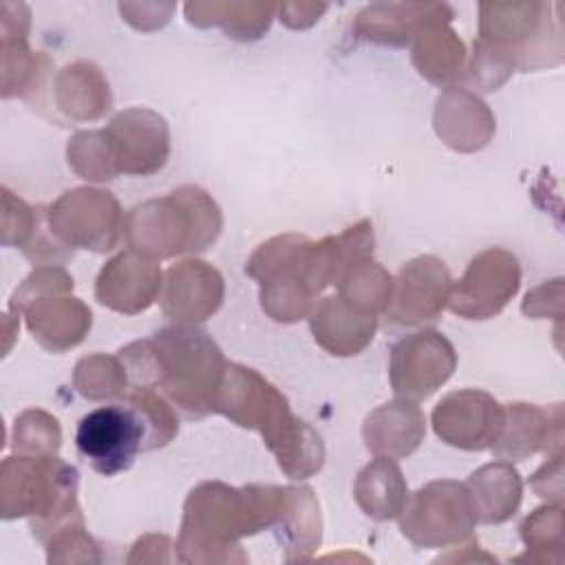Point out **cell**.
<instances>
[{
	"label": "cell",
	"mask_w": 565,
	"mask_h": 565,
	"mask_svg": "<svg viewBox=\"0 0 565 565\" xmlns=\"http://www.w3.org/2000/svg\"><path fill=\"white\" fill-rule=\"evenodd\" d=\"M130 386L159 391L183 417L214 413L227 360L214 338L194 324H172L117 351Z\"/></svg>",
	"instance_id": "1"
},
{
	"label": "cell",
	"mask_w": 565,
	"mask_h": 565,
	"mask_svg": "<svg viewBox=\"0 0 565 565\" xmlns=\"http://www.w3.org/2000/svg\"><path fill=\"white\" fill-rule=\"evenodd\" d=\"M285 503V486L249 483L243 488L223 481H203L183 503L174 558L192 565L247 563L241 539L274 530Z\"/></svg>",
	"instance_id": "2"
},
{
	"label": "cell",
	"mask_w": 565,
	"mask_h": 565,
	"mask_svg": "<svg viewBox=\"0 0 565 565\" xmlns=\"http://www.w3.org/2000/svg\"><path fill=\"white\" fill-rule=\"evenodd\" d=\"M214 413L241 428L258 430L282 475L294 481L309 479L324 466L320 433L296 417L287 397L245 364L227 362Z\"/></svg>",
	"instance_id": "3"
},
{
	"label": "cell",
	"mask_w": 565,
	"mask_h": 565,
	"mask_svg": "<svg viewBox=\"0 0 565 565\" xmlns=\"http://www.w3.org/2000/svg\"><path fill=\"white\" fill-rule=\"evenodd\" d=\"M245 274L258 282L265 316L280 324L309 318L318 296L333 285L324 243L294 232L260 243L247 258Z\"/></svg>",
	"instance_id": "4"
},
{
	"label": "cell",
	"mask_w": 565,
	"mask_h": 565,
	"mask_svg": "<svg viewBox=\"0 0 565 565\" xmlns=\"http://www.w3.org/2000/svg\"><path fill=\"white\" fill-rule=\"evenodd\" d=\"M223 230V212L199 185H181L148 199L124 216V241L150 258L163 260L210 249Z\"/></svg>",
	"instance_id": "5"
},
{
	"label": "cell",
	"mask_w": 565,
	"mask_h": 565,
	"mask_svg": "<svg viewBox=\"0 0 565 565\" xmlns=\"http://www.w3.org/2000/svg\"><path fill=\"white\" fill-rule=\"evenodd\" d=\"M77 468L51 457L9 455L0 466V516H26L42 543L57 530L84 521L77 503Z\"/></svg>",
	"instance_id": "6"
},
{
	"label": "cell",
	"mask_w": 565,
	"mask_h": 565,
	"mask_svg": "<svg viewBox=\"0 0 565 565\" xmlns=\"http://www.w3.org/2000/svg\"><path fill=\"white\" fill-rule=\"evenodd\" d=\"M561 4H479L477 42L508 55L516 71H539L563 62Z\"/></svg>",
	"instance_id": "7"
},
{
	"label": "cell",
	"mask_w": 565,
	"mask_h": 565,
	"mask_svg": "<svg viewBox=\"0 0 565 565\" xmlns=\"http://www.w3.org/2000/svg\"><path fill=\"white\" fill-rule=\"evenodd\" d=\"M402 536L422 550H441L468 543L477 525V512L466 483L435 479L419 486L402 510Z\"/></svg>",
	"instance_id": "8"
},
{
	"label": "cell",
	"mask_w": 565,
	"mask_h": 565,
	"mask_svg": "<svg viewBox=\"0 0 565 565\" xmlns=\"http://www.w3.org/2000/svg\"><path fill=\"white\" fill-rule=\"evenodd\" d=\"M124 212L117 196L104 188L66 190L46 207L51 234L68 249L113 252L124 238Z\"/></svg>",
	"instance_id": "9"
},
{
	"label": "cell",
	"mask_w": 565,
	"mask_h": 565,
	"mask_svg": "<svg viewBox=\"0 0 565 565\" xmlns=\"http://www.w3.org/2000/svg\"><path fill=\"white\" fill-rule=\"evenodd\" d=\"M75 446L95 472L113 477L128 470L139 452H146V426L126 402L99 406L79 419Z\"/></svg>",
	"instance_id": "10"
},
{
	"label": "cell",
	"mask_w": 565,
	"mask_h": 565,
	"mask_svg": "<svg viewBox=\"0 0 565 565\" xmlns=\"http://www.w3.org/2000/svg\"><path fill=\"white\" fill-rule=\"evenodd\" d=\"M457 369L452 342L437 329L404 335L391 349L388 382L395 397L422 402L441 388Z\"/></svg>",
	"instance_id": "11"
},
{
	"label": "cell",
	"mask_w": 565,
	"mask_h": 565,
	"mask_svg": "<svg viewBox=\"0 0 565 565\" xmlns=\"http://www.w3.org/2000/svg\"><path fill=\"white\" fill-rule=\"evenodd\" d=\"M519 287V258L503 247H488L472 256L463 276L452 282L448 309L463 320H488L505 309Z\"/></svg>",
	"instance_id": "12"
},
{
	"label": "cell",
	"mask_w": 565,
	"mask_h": 565,
	"mask_svg": "<svg viewBox=\"0 0 565 565\" xmlns=\"http://www.w3.org/2000/svg\"><path fill=\"white\" fill-rule=\"evenodd\" d=\"M430 424L446 446L468 452L488 450L503 428V404L481 388H459L435 404Z\"/></svg>",
	"instance_id": "13"
},
{
	"label": "cell",
	"mask_w": 565,
	"mask_h": 565,
	"mask_svg": "<svg viewBox=\"0 0 565 565\" xmlns=\"http://www.w3.org/2000/svg\"><path fill=\"white\" fill-rule=\"evenodd\" d=\"M119 174L150 177L170 159V128L157 110L135 106L119 110L104 128Z\"/></svg>",
	"instance_id": "14"
},
{
	"label": "cell",
	"mask_w": 565,
	"mask_h": 565,
	"mask_svg": "<svg viewBox=\"0 0 565 565\" xmlns=\"http://www.w3.org/2000/svg\"><path fill=\"white\" fill-rule=\"evenodd\" d=\"M452 276L446 263L433 254L415 256L393 278L384 318L395 327L433 322L448 307Z\"/></svg>",
	"instance_id": "15"
},
{
	"label": "cell",
	"mask_w": 565,
	"mask_h": 565,
	"mask_svg": "<svg viewBox=\"0 0 565 565\" xmlns=\"http://www.w3.org/2000/svg\"><path fill=\"white\" fill-rule=\"evenodd\" d=\"M225 300V280L201 258H183L168 267L159 294L161 311L174 324H196L212 318Z\"/></svg>",
	"instance_id": "16"
},
{
	"label": "cell",
	"mask_w": 565,
	"mask_h": 565,
	"mask_svg": "<svg viewBox=\"0 0 565 565\" xmlns=\"http://www.w3.org/2000/svg\"><path fill=\"white\" fill-rule=\"evenodd\" d=\"M163 287V271L157 258L137 249H124L99 269L95 300L117 313L137 316L154 305Z\"/></svg>",
	"instance_id": "17"
},
{
	"label": "cell",
	"mask_w": 565,
	"mask_h": 565,
	"mask_svg": "<svg viewBox=\"0 0 565 565\" xmlns=\"http://www.w3.org/2000/svg\"><path fill=\"white\" fill-rule=\"evenodd\" d=\"M563 448V404L539 406L510 402L503 406V428L490 448L497 459L521 461L536 452Z\"/></svg>",
	"instance_id": "18"
},
{
	"label": "cell",
	"mask_w": 565,
	"mask_h": 565,
	"mask_svg": "<svg viewBox=\"0 0 565 565\" xmlns=\"http://www.w3.org/2000/svg\"><path fill=\"white\" fill-rule=\"evenodd\" d=\"M455 18L446 2H373L353 20V35L380 46L402 49L428 26Z\"/></svg>",
	"instance_id": "19"
},
{
	"label": "cell",
	"mask_w": 565,
	"mask_h": 565,
	"mask_svg": "<svg viewBox=\"0 0 565 565\" xmlns=\"http://www.w3.org/2000/svg\"><path fill=\"white\" fill-rule=\"evenodd\" d=\"M435 135L455 152L483 150L497 130L490 106L463 86L444 88L433 110Z\"/></svg>",
	"instance_id": "20"
},
{
	"label": "cell",
	"mask_w": 565,
	"mask_h": 565,
	"mask_svg": "<svg viewBox=\"0 0 565 565\" xmlns=\"http://www.w3.org/2000/svg\"><path fill=\"white\" fill-rule=\"evenodd\" d=\"M22 313L29 333L49 353L75 349L93 327L90 307L71 294L42 296L29 302Z\"/></svg>",
	"instance_id": "21"
},
{
	"label": "cell",
	"mask_w": 565,
	"mask_h": 565,
	"mask_svg": "<svg viewBox=\"0 0 565 565\" xmlns=\"http://www.w3.org/2000/svg\"><path fill=\"white\" fill-rule=\"evenodd\" d=\"M309 329L316 344L329 355L351 358L373 342L377 313L364 311L342 296H327L311 309Z\"/></svg>",
	"instance_id": "22"
},
{
	"label": "cell",
	"mask_w": 565,
	"mask_h": 565,
	"mask_svg": "<svg viewBox=\"0 0 565 565\" xmlns=\"http://www.w3.org/2000/svg\"><path fill=\"white\" fill-rule=\"evenodd\" d=\"M426 435V417L417 402L395 397L371 411L362 424V437L375 457L406 459Z\"/></svg>",
	"instance_id": "23"
},
{
	"label": "cell",
	"mask_w": 565,
	"mask_h": 565,
	"mask_svg": "<svg viewBox=\"0 0 565 565\" xmlns=\"http://www.w3.org/2000/svg\"><path fill=\"white\" fill-rule=\"evenodd\" d=\"M51 99L55 110L71 121H97L113 106L106 75L88 60H75L55 73Z\"/></svg>",
	"instance_id": "24"
},
{
	"label": "cell",
	"mask_w": 565,
	"mask_h": 565,
	"mask_svg": "<svg viewBox=\"0 0 565 565\" xmlns=\"http://www.w3.org/2000/svg\"><path fill=\"white\" fill-rule=\"evenodd\" d=\"M466 486L475 503L477 523L501 525L510 521L521 508L523 479L512 461L497 459L477 468L468 477Z\"/></svg>",
	"instance_id": "25"
},
{
	"label": "cell",
	"mask_w": 565,
	"mask_h": 565,
	"mask_svg": "<svg viewBox=\"0 0 565 565\" xmlns=\"http://www.w3.org/2000/svg\"><path fill=\"white\" fill-rule=\"evenodd\" d=\"M411 60L424 79L439 88H450L461 86L468 51L450 22H439L413 40Z\"/></svg>",
	"instance_id": "26"
},
{
	"label": "cell",
	"mask_w": 565,
	"mask_h": 565,
	"mask_svg": "<svg viewBox=\"0 0 565 565\" xmlns=\"http://www.w3.org/2000/svg\"><path fill=\"white\" fill-rule=\"evenodd\" d=\"M287 563L307 561L322 541L320 503L307 486H285V503L274 525Z\"/></svg>",
	"instance_id": "27"
},
{
	"label": "cell",
	"mask_w": 565,
	"mask_h": 565,
	"mask_svg": "<svg viewBox=\"0 0 565 565\" xmlns=\"http://www.w3.org/2000/svg\"><path fill=\"white\" fill-rule=\"evenodd\" d=\"M353 499L373 521L397 519L408 501V486L397 459L375 457L355 477Z\"/></svg>",
	"instance_id": "28"
},
{
	"label": "cell",
	"mask_w": 565,
	"mask_h": 565,
	"mask_svg": "<svg viewBox=\"0 0 565 565\" xmlns=\"http://www.w3.org/2000/svg\"><path fill=\"white\" fill-rule=\"evenodd\" d=\"M276 4L269 2H188L185 20L192 26H221L227 38L238 42L260 40L274 20Z\"/></svg>",
	"instance_id": "29"
},
{
	"label": "cell",
	"mask_w": 565,
	"mask_h": 565,
	"mask_svg": "<svg viewBox=\"0 0 565 565\" xmlns=\"http://www.w3.org/2000/svg\"><path fill=\"white\" fill-rule=\"evenodd\" d=\"M51 62L42 51H31L29 40H0V93L42 106Z\"/></svg>",
	"instance_id": "30"
},
{
	"label": "cell",
	"mask_w": 565,
	"mask_h": 565,
	"mask_svg": "<svg viewBox=\"0 0 565 565\" xmlns=\"http://www.w3.org/2000/svg\"><path fill=\"white\" fill-rule=\"evenodd\" d=\"M525 554L516 561L561 563L563 561V505L545 503L530 512L521 523Z\"/></svg>",
	"instance_id": "31"
},
{
	"label": "cell",
	"mask_w": 565,
	"mask_h": 565,
	"mask_svg": "<svg viewBox=\"0 0 565 565\" xmlns=\"http://www.w3.org/2000/svg\"><path fill=\"white\" fill-rule=\"evenodd\" d=\"M130 382L119 355L90 353L73 369V388L88 402L124 397Z\"/></svg>",
	"instance_id": "32"
},
{
	"label": "cell",
	"mask_w": 565,
	"mask_h": 565,
	"mask_svg": "<svg viewBox=\"0 0 565 565\" xmlns=\"http://www.w3.org/2000/svg\"><path fill=\"white\" fill-rule=\"evenodd\" d=\"M66 161L68 168L86 181L102 183L119 177L104 128L75 132L66 143Z\"/></svg>",
	"instance_id": "33"
},
{
	"label": "cell",
	"mask_w": 565,
	"mask_h": 565,
	"mask_svg": "<svg viewBox=\"0 0 565 565\" xmlns=\"http://www.w3.org/2000/svg\"><path fill=\"white\" fill-rule=\"evenodd\" d=\"M335 287L338 296H342L351 305L380 316L386 309L393 276L377 260L366 258L358 263L353 269H349Z\"/></svg>",
	"instance_id": "34"
},
{
	"label": "cell",
	"mask_w": 565,
	"mask_h": 565,
	"mask_svg": "<svg viewBox=\"0 0 565 565\" xmlns=\"http://www.w3.org/2000/svg\"><path fill=\"white\" fill-rule=\"evenodd\" d=\"M124 402L130 404L146 426V452L168 446L179 433L177 408L154 388L130 386Z\"/></svg>",
	"instance_id": "35"
},
{
	"label": "cell",
	"mask_w": 565,
	"mask_h": 565,
	"mask_svg": "<svg viewBox=\"0 0 565 565\" xmlns=\"http://www.w3.org/2000/svg\"><path fill=\"white\" fill-rule=\"evenodd\" d=\"M62 446V428L55 415L42 408L22 411L11 430V448L24 457H51Z\"/></svg>",
	"instance_id": "36"
},
{
	"label": "cell",
	"mask_w": 565,
	"mask_h": 565,
	"mask_svg": "<svg viewBox=\"0 0 565 565\" xmlns=\"http://www.w3.org/2000/svg\"><path fill=\"white\" fill-rule=\"evenodd\" d=\"M46 561L49 563H99V545L97 541L86 532L84 521L71 523L55 534H51L46 541Z\"/></svg>",
	"instance_id": "37"
},
{
	"label": "cell",
	"mask_w": 565,
	"mask_h": 565,
	"mask_svg": "<svg viewBox=\"0 0 565 565\" xmlns=\"http://www.w3.org/2000/svg\"><path fill=\"white\" fill-rule=\"evenodd\" d=\"M42 210L31 207L9 188H2V245L24 249L42 221Z\"/></svg>",
	"instance_id": "38"
},
{
	"label": "cell",
	"mask_w": 565,
	"mask_h": 565,
	"mask_svg": "<svg viewBox=\"0 0 565 565\" xmlns=\"http://www.w3.org/2000/svg\"><path fill=\"white\" fill-rule=\"evenodd\" d=\"M73 276L62 265H42L35 267L11 294L9 309L22 313V309L49 294H71L73 291Z\"/></svg>",
	"instance_id": "39"
},
{
	"label": "cell",
	"mask_w": 565,
	"mask_h": 565,
	"mask_svg": "<svg viewBox=\"0 0 565 565\" xmlns=\"http://www.w3.org/2000/svg\"><path fill=\"white\" fill-rule=\"evenodd\" d=\"M521 311L527 318H563V278L545 280L536 289L525 294Z\"/></svg>",
	"instance_id": "40"
},
{
	"label": "cell",
	"mask_w": 565,
	"mask_h": 565,
	"mask_svg": "<svg viewBox=\"0 0 565 565\" xmlns=\"http://www.w3.org/2000/svg\"><path fill=\"white\" fill-rule=\"evenodd\" d=\"M124 20L137 31H157L163 29L177 4L174 2H119L117 4Z\"/></svg>",
	"instance_id": "41"
},
{
	"label": "cell",
	"mask_w": 565,
	"mask_h": 565,
	"mask_svg": "<svg viewBox=\"0 0 565 565\" xmlns=\"http://www.w3.org/2000/svg\"><path fill=\"white\" fill-rule=\"evenodd\" d=\"M530 488L550 503H563V448L552 452L547 461L530 477Z\"/></svg>",
	"instance_id": "42"
},
{
	"label": "cell",
	"mask_w": 565,
	"mask_h": 565,
	"mask_svg": "<svg viewBox=\"0 0 565 565\" xmlns=\"http://www.w3.org/2000/svg\"><path fill=\"white\" fill-rule=\"evenodd\" d=\"M278 9V20L294 31H302L313 26L322 13L329 9L324 2H282L276 7Z\"/></svg>",
	"instance_id": "43"
},
{
	"label": "cell",
	"mask_w": 565,
	"mask_h": 565,
	"mask_svg": "<svg viewBox=\"0 0 565 565\" xmlns=\"http://www.w3.org/2000/svg\"><path fill=\"white\" fill-rule=\"evenodd\" d=\"M174 547L172 539L166 534H146L141 536L130 554H128V563H170L174 556H170V550Z\"/></svg>",
	"instance_id": "44"
},
{
	"label": "cell",
	"mask_w": 565,
	"mask_h": 565,
	"mask_svg": "<svg viewBox=\"0 0 565 565\" xmlns=\"http://www.w3.org/2000/svg\"><path fill=\"white\" fill-rule=\"evenodd\" d=\"M31 11L24 2H2L0 7V40H29Z\"/></svg>",
	"instance_id": "45"
}]
</instances>
